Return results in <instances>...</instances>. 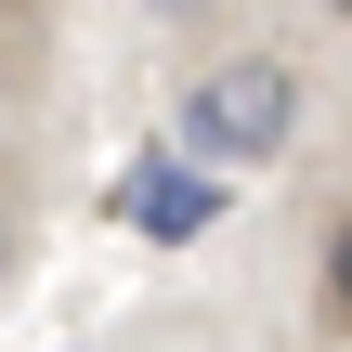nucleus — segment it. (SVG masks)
<instances>
[{
    "mask_svg": "<svg viewBox=\"0 0 352 352\" xmlns=\"http://www.w3.org/2000/svg\"><path fill=\"white\" fill-rule=\"evenodd\" d=\"M327 300H340V314H352V222H340V235H327Z\"/></svg>",
    "mask_w": 352,
    "mask_h": 352,
    "instance_id": "nucleus-3",
    "label": "nucleus"
},
{
    "mask_svg": "<svg viewBox=\"0 0 352 352\" xmlns=\"http://www.w3.org/2000/svg\"><path fill=\"white\" fill-rule=\"evenodd\" d=\"M287 131H300V78H287L274 52L209 65V78H196V104H183V144H196V157H274Z\"/></svg>",
    "mask_w": 352,
    "mask_h": 352,
    "instance_id": "nucleus-1",
    "label": "nucleus"
},
{
    "mask_svg": "<svg viewBox=\"0 0 352 352\" xmlns=\"http://www.w3.org/2000/svg\"><path fill=\"white\" fill-rule=\"evenodd\" d=\"M118 209H131V235H209V222H222V183L157 157V170H131V196H118Z\"/></svg>",
    "mask_w": 352,
    "mask_h": 352,
    "instance_id": "nucleus-2",
    "label": "nucleus"
}]
</instances>
